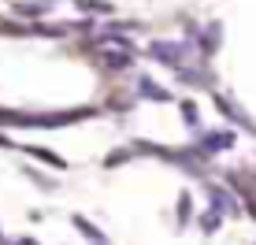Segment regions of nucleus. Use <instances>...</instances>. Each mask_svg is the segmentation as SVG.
<instances>
[{
  "mask_svg": "<svg viewBox=\"0 0 256 245\" xmlns=\"http://www.w3.org/2000/svg\"><path fill=\"white\" fill-rule=\"evenodd\" d=\"M148 52H152L156 60H164V64H174V60H178V52H182V48H178V45H167V41H156V45L148 48Z\"/></svg>",
  "mask_w": 256,
  "mask_h": 245,
  "instance_id": "nucleus-1",
  "label": "nucleus"
},
{
  "mask_svg": "<svg viewBox=\"0 0 256 245\" xmlns=\"http://www.w3.org/2000/svg\"><path fill=\"white\" fill-rule=\"evenodd\" d=\"M141 93H145V97H156V100H167V93H164V90H156L152 82H141Z\"/></svg>",
  "mask_w": 256,
  "mask_h": 245,
  "instance_id": "nucleus-2",
  "label": "nucleus"
},
{
  "mask_svg": "<svg viewBox=\"0 0 256 245\" xmlns=\"http://www.w3.org/2000/svg\"><path fill=\"white\" fill-rule=\"evenodd\" d=\"M82 8H90V12H112V4H100V0H78Z\"/></svg>",
  "mask_w": 256,
  "mask_h": 245,
  "instance_id": "nucleus-3",
  "label": "nucleus"
}]
</instances>
